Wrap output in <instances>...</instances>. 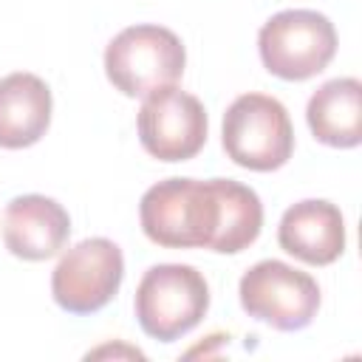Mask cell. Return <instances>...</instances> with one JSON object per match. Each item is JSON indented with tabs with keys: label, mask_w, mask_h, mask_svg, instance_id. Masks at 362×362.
<instances>
[{
	"label": "cell",
	"mask_w": 362,
	"mask_h": 362,
	"mask_svg": "<svg viewBox=\"0 0 362 362\" xmlns=\"http://www.w3.org/2000/svg\"><path fill=\"white\" fill-rule=\"evenodd\" d=\"M305 122L317 141L328 147H356L362 141V82L339 76L320 85L305 107Z\"/></svg>",
	"instance_id": "obj_12"
},
{
	"label": "cell",
	"mask_w": 362,
	"mask_h": 362,
	"mask_svg": "<svg viewBox=\"0 0 362 362\" xmlns=\"http://www.w3.org/2000/svg\"><path fill=\"white\" fill-rule=\"evenodd\" d=\"M122 277V249L107 238H88L59 257L51 274V294L68 314H96L116 297Z\"/></svg>",
	"instance_id": "obj_7"
},
{
	"label": "cell",
	"mask_w": 362,
	"mask_h": 362,
	"mask_svg": "<svg viewBox=\"0 0 362 362\" xmlns=\"http://www.w3.org/2000/svg\"><path fill=\"white\" fill-rule=\"evenodd\" d=\"M243 311L277 331H303L320 311V286L308 272L283 260L255 263L238 286Z\"/></svg>",
	"instance_id": "obj_6"
},
{
	"label": "cell",
	"mask_w": 362,
	"mask_h": 362,
	"mask_svg": "<svg viewBox=\"0 0 362 362\" xmlns=\"http://www.w3.org/2000/svg\"><path fill=\"white\" fill-rule=\"evenodd\" d=\"M51 88L28 71L0 79V147L23 150L37 144L51 124Z\"/></svg>",
	"instance_id": "obj_11"
},
{
	"label": "cell",
	"mask_w": 362,
	"mask_h": 362,
	"mask_svg": "<svg viewBox=\"0 0 362 362\" xmlns=\"http://www.w3.org/2000/svg\"><path fill=\"white\" fill-rule=\"evenodd\" d=\"M223 150L246 170H280L294 153V127L283 102L266 93H243L223 113Z\"/></svg>",
	"instance_id": "obj_4"
},
{
	"label": "cell",
	"mask_w": 362,
	"mask_h": 362,
	"mask_svg": "<svg viewBox=\"0 0 362 362\" xmlns=\"http://www.w3.org/2000/svg\"><path fill=\"white\" fill-rule=\"evenodd\" d=\"M139 141L158 161H187L206 144V110L198 96L167 85L144 96L139 107Z\"/></svg>",
	"instance_id": "obj_8"
},
{
	"label": "cell",
	"mask_w": 362,
	"mask_h": 362,
	"mask_svg": "<svg viewBox=\"0 0 362 362\" xmlns=\"http://www.w3.org/2000/svg\"><path fill=\"white\" fill-rule=\"evenodd\" d=\"M221 195V223L212 240V252L238 255L249 249L263 226V204L257 192L232 178H215Z\"/></svg>",
	"instance_id": "obj_13"
},
{
	"label": "cell",
	"mask_w": 362,
	"mask_h": 362,
	"mask_svg": "<svg viewBox=\"0 0 362 362\" xmlns=\"http://www.w3.org/2000/svg\"><path fill=\"white\" fill-rule=\"evenodd\" d=\"M71 218L65 206L45 195H17L6 204L3 240L14 257L48 260L68 243Z\"/></svg>",
	"instance_id": "obj_9"
},
{
	"label": "cell",
	"mask_w": 362,
	"mask_h": 362,
	"mask_svg": "<svg viewBox=\"0 0 362 362\" xmlns=\"http://www.w3.org/2000/svg\"><path fill=\"white\" fill-rule=\"evenodd\" d=\"M257 51L269 74L303 82L328 68L337 54L334 23L311 8H288L269 17L257 34Z\"/></svg>",
	"instance_id": "obj_5"
},
{
	"label": "cell",
	"mask_w": 362,
	"mask_h": 362,
	"mask_svg": "<svg viewBox=\"0 0 362 362\" xmlns=\"http://www.w3.org/2000/svg\"><path fill=\"white\" fill-rule=\"evenodd\" d=\"M139 221L164 249H212L221 223L218 181L164 178L141 195Z\"/></svg>",
	"instance_id": "obj_1"
},
{
	"label": "cell",
	"mask_w": 362,
	"mask_h": 362,
	"mask_svg": "<svg viewBox=\"0 0 362 362\" xmlns=\"http://www.w3.org/2000/svg\"><path fill=\"white\" fill-rule=\"evenodd\" d=\"M187 51L175 31L139 23L119 31L105 48V74L124 96H150L158 88L175 85L184 74Z\"/></svg>",
	"instance_id": "obj_3"
},
{
	"label": "cell",
	"mask_w": 362,
	"mask_h": 362,
	"mask_svg": "<svg viewBox=\"0 0 362 362\" xmlns=\"http://www.w3.org/2000/svg\"><path fill=\"white\" fill-rule=\"evenodd\" d=\"M277 243L308 266H328L345 252V221L337 204L305 198L288 206L277 226Z\"/></svg>",
	"instance_id": "obj_10"
},
{
	"label": "cell",
	"mask_w": 362,
	"mask_h": 362,
	"mask_svg": "<svg viewBox=\"0 0 362 362\" xmlns=\"http://www.w3.org/2000/svg\"><path fill=\"white\" fill-rule=\"evenodd\" d=\"M141 331L158 342L189 334L209 311V283L195 266L158 263L144 272L133 300Z\"/></svg>",
	"instance_id": "obj_2"
}]
</instances>
